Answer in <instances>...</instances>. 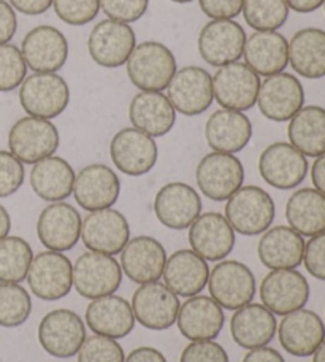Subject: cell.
Masks as SVG:
<instances>
[{
	"label": "cell",
	"instance_id": "17",
	"mask_svg": "<svg viewBox=\"0 0 325 362\" xmlns=\"http://www.w3.org/2000/svg\"><path fill=\"white\" fill-rule=\"evenodd\" d=\"M262 305L273 315L285 316L303 308L309 299V284L295 269L271 270L264 276L259 289Z\"/></svg>",
	"mask_w": 325,
	"mask_h": 362
},
{
	"label": "cell",
	"instance_id": "31",
	"mask_svg": "<svg viewBox=\"0 0 325 362\" xmlns=\"http://www.w3.org/2000/svg\"><path fill=\"white\" fill-rule=\"evenodd\" d=\"M303 237L289 226L266 229L257 243L260 262L270 270L297 269L303 262Z\"/></svg>",
	"mask_w": 325,
	"mask_h": 362
},
{
	"label": "cell",
	"instance_id": "33",
	"mask_svg": "<svg viewBox=\"0 0 325 362\" xmlns=\"http://www.w3.org/2000/svg\"><path fill=\"white\" fill-rule=\"evenodd\" d=\"M210 276L208 261L200 257L192 250H178L167 257L164 274V283L175 294L181 297H192L205 289Z\"/></svg>",
	"mask_w": 325,
	"mask_h": 362
},
{
	"label": "cell",
	"instance_id": "2",
	"mask_svg": "<svg viewBox=\"0 0 325 362\" xmlns=\"http://www.w3.org/2000/svg\"><path fill=\"white\" fill-rule=\"evenodd\" d=\"M276 206L268 192L259 186H242L227 199L225 218L240 235H262L275 221Z\"/></svg>",
	"mask_w": 325,
	"mask_h": 362
},
{
	"label": "cell",
	"instance_id": "21",
	"mask_svg": "<svg viewBox=\"0 0 325 362\" xmlns=\"http://www.w3.org/2000/svg\"><path fill=\"white\" fill-rule=\"evenodd\" d=\"M81 215L73 205L53 202L45 206L37 219V235L45 248L64 253L81 238Z\"/></svg>",
	"mask_w": 325,
	"mask_h": 362
},
{
	"label": "cell",
	"instance_id": "5",
	"mask_svg": "<svg viewBox=\"0 0 325 362\" xmlns=\"http://www.w3.org/2000/svg\"><path fill=\"white\" fill-rule=\"evenodd\" d=\"M71 281L84 299H99L114 294L122 283V269L113 256L86 251L73 264Z\"/></svg>",
	"mask_w": 325,
	"mask_h": 362
},
{
	"label": "cell",
	"instance_id": "1",
	"mask_svg": "<svg viewBox=\"0 0 325 362\" xmlns=\"http://www.w3.org/2000/svg\"><path fill=\"white\" fill-rule=\"evenodd\" d=\"M127 76L145 93H162L177 74V57L167 45L146 40L136 45L126 62Z\"/></svg>",
	"mask_w": 325,
	"mask_h": 362
},
{
	"label": "cell",
	"instance_id": "44",
	"mask_svg": "<svg viewBox=\"0 0 325 362\" xmlns=\"http://www.w3.org/2000/svg\"><path fill=\"white\" fill-rule=\"evenodd\" d=\"M56 16L69 25L93 23L100 11V0H53Z\"/></svg>",
	"mask_w": 325,
	"mask_h": 362
},
{
	"label": "cell",
	"instance_id": "49",
	"mask_svg": "<svg viewBox=\"0 0 325 362\" xmlns=\"http://www.w3.org/2000/svg\"><path fill=\"white\" fill-rule=\"evenodd\" d=\"M244 0H199L200 10L211 19H233L243 10Z\"/></svg>",
	"mask_w": 325,
	"mask_h": 362
},
{
	"label": "cell",
	"instance_id": "51",
	"mask_svg": "<svg viewBox=\"0 0 325 362\" xmlns=\"http://www.w3.org/2000/svg\"><path fill=\"white\" fill-rule=\"evenodd\" d=\"M8 4L23 15L38 16L53 6V0H8Z\"/></svg>",
	"mask_w": 325,
	"mask_h": 362
},
{
	"label": "cell",
	"instance_id": "6",
	"mask_svg": "<svg viewBox=\"0 0 325 362\" xmlns=\"http://www.w3.org/2000/svg\"><path fill=\"white\" fill-rule=\"evenodd\" d=\"M206 286L214 302L225 310L235 312L254 299L256 276L243 262L219 261L210 270Z\"/></svg>",
	"mask_w": 325,
	"mask_h": 362
},
{
	"label": "cell",
	"instance_id": "34",
	"mask_svg": "<svg viewBox=\"0 0 325 362\" xmlns=\"http://www.w3.org/2000/svg\"><path fill=\"white\" fill-rule=\"evenodd\" d=\"M276 329L275 315L262 303L251 302L235 310L230 320L232 339L244 350L266 346L275 337Z\"/></svg>",
	"mask_w": 325,
	"mask_h": 362
},
{
	"label": "cell",
	"instance_id": "57",
	"mask_svg": "<svg viewBox=\"0 0 325 362\" xmlns=\"http://www.w3.org/2000/svg\"><path fill=\"white\" fill-rule=\"evenodd\" d=\"M313 362H325V340L313 354Z\"/></svg>",
	"mask_w": 325,
	"mask_h": 362
},
{
	"label": "cell",
	"instance_id": "46",
	"mask_svg": "<svg viewBox=\"0 0 325 362\" xmlns=\"http://www.w3.org/2000/svg\"><path fill=\"white\" fill-rule=\"evenodd\" d=\"M149 0H100V10L108 19L119 23H135L145 16Z\"/></svg>",
	"mask_w": 325,
	"mask_h": 362
},
{
	"label": "cell",
	"instance_id": "9",
	"mask_svg": "<svg viewBox=\"0 0 325 362\" xmlns=\"http://www.w3.org/2000/svg\"><path fill=\"white\" fill-rule=\"evenodd\" d=\"M135 47L136 35L132 25L113 19L97 23L88 38L90 59L105 69L124 66Z\"/></svg>",
	"mask_w": 325,
	"mask_h": 362
},
{
	"label": "cell",
	"instance_id": "12",
	"mask_svg": "<svg viewBox=\"0 0 325 362\" xmlns=\"http://www.w3.org/2000/svg\"><path fill=\"white\" fill-rule=\"evenodd\" d=\"M259 173L275 189L289 191L300 186L308 173V159L288 141H276L259 158Z\"/></svg>",
	"mask_w": 325,
	"mask_h": 362
},
{
	"label": "cell",
	"instance_id": "8",
	"mask_svg": "<svg viewBox=\"0 0 325 362\" xmlns=\"http://www.w3.org/2000/svg\"><path fill=\"white\" fill-rule=\"evenodd\" d=\"M86 325L69 308H56L38 325V341L45 351L57 359L73 358L86 340Z\"/></svg>",
	"mask_w": 325,
	"mask_h": 362
},
{
	"label": "cell",
	"instance_id": "53",
	"mask_svg": "<svg viewBox=\"0 0 325 362\" xmlns=\"http://www.w3.org/2000/svg\"><path fill=\"white\" fill-rule=\"evenodd\" d=\"M124 362H167L165 356L153 346H140L130 351Z\"/></svg>",
	"mask_w": 325,
	"mask_h": 362
},
{
	"label": "cell",
	"instance_id": "18",
	"mask_svg": "<svg viewBox=\"0 0 325 362\" xmlns=\"http://www.w3.org/2000/svg\"><path fill=\"white\" fill-rule=\"evenodd\" d=\"M257 107L266 119L290 121L305 105V89L300 80L290 74H276L260 83Z\"/></svg>",
	"mask_w": 325,
	"mask_h": 362
},
{
	"label": "cell",
	"instance_id": "10",
	"mask_svg": "<svg viewBox=\"0 0 325 362\" xmlns=\"http://www.w3.org/2000/svg\"><path fill=\"white\" fill-rule=\"evenodd\" d=\"M260 83V76L244 62L227 64L213 76L214 100L223 108L244 113L256 105Z\"/></svg>",
	"mask_w": 325,
	"mask_h": 362
},
{
	"label": "cell",
	"instance_id": "48",
	"mask_svg": "<svg viewBox=\"0 0 325 362\" xmlns=\"http://www.w3.org/2000/svg\"><path fill=\"white\" fill-rule=\"evenodd\" d=\"M303 264L311 276L325 281V232L313 235L305 243Z\"/></svg>",
	"mask_w": 325,
	"mask_h": 362
},
{
	"label": "cell",
	"instance_id": "14",
	"mask_svg": "<svg viewBox=\"0 0 325 362\" xmlns=\"http://www.w3.org/2000/svg\"><path fill=\"white\" fill-rule=\"evenodd\" d=\"M135 321L151 331L170 329L178 318L179 299L165 283H145L132 296Z\"/></svg>",
	"mask_w": 325,
	"mask_h": 362
},
{
	"label": "cell",
	"instance_id": "20",
	"mask_svg": "<svg viewBox=\"0 0 325 362\" xmlns=\"http://www.w3.org/2000/svg\"><path fill=\"white\" fill-rule=\"evenodd\" d=\"M81 240L89 251L119 255L130 240L127 218L113 209L89 211L81 223Z\"/></svg>",
	"mask_w": 325,
	"mask_h": 362
},
{
	"label": "cell",
	"instance_id": "42",
	"mask_svg": "<svg viewBox=\"0 0 325 362\" xmlns=\"http://www.w3.org/2000/svg\"><path fill=\"white\" fill-rule=\"evenodd\" d=\"M25 76L28 66L21 49L11 43L0 45V93H10L19 88Z\"/></svg>",
	"mask_w": 325,
	"mask_h": 362
},
{
	"label": "cell",
	"instance_id": "28",
	"mask_svg": "<svg viewBox=\"0 0 325 362\" xmlns=\"http://www.w3.org/2000/svg\"><path fill=\"white\" fill-rule=\"evenodd\" d=\"M205 139L213 151L240 153L252 139V122L242 112L227 108L216 110L205 124Z\"/></svg>",
	"mask_w": 325,
	"mask_h": 362
},
{
	"label": "cell",
	"instance_id": "23",
	"mask_svg": "<svg viewBox=\"0 0 325 362\" xmlns=\"http://www.w3.org/2000/svg\"><path fill=\"white\" fill-rule=\"evenodd\" d=\"M189 245L205 261H223L235 248V230L224 215L208 211L195 219L189 226Z\"/></svg>",
	"mask_w": 325,
	"mask_h": 362
},
{
	"label": "cell",
	"instance_id": "40",
	"mask_svg": "<svg viewBox=\"0 0 325 362\" xmlns=\"http://www.w3.org/2000/svg\"><path fill=\"white\" fill-rule=\"evenodd\" d=\"M243 16L254 30H278L289 18L285 0H244Z\"/></svg>",
	"mask_w": 325,
	"mask_h": 362
},
{
	"label": "cell",
	"instance_id": "29",
	"mask_svg": "<svg viewBox=\"0 0 325 362\" xmlns=\"http://www.w3.org/2000/svg\"><path fill=\"white\" fill-rule=\"evenodd\" d=\"M243 57L259 76L281 74L289 66V42L276 30H256L246 37Z\"/></svg>",
	"mask_w": 325,
	"mask_h": 362
},
{
	"label": "cell",
	"instance_id": "41",
	"mask_svg": "<svg viewBox=\"0 0 325 362\" xmlns=\"http://www.w3.org/2000/svg\"><path fill=\"white\" fill-rule=\"evenodd\" d=\"M32 299L19 283H0V326L19 327L29 320Z\"/></svg>",
	"mask_w": 325,
	"mask_h": 362
},
{
	"label": "cell",
	"instance_id": "45",
	"mask_svg": "<svg viewBox=\"0 0 325 362\" xmlns=\"http://www.w3.org/2000/svg\"><path fill=\"white\" fill-rule=\"evenodd\" d=\"M24 164L10 151L0 150V199L10 197L24 185Z\"/></svg>",
	"mask_w": 325,
	"mask_h": 362
},
{
	"label": "cell",
	"instance_id": "22",
	"mask_svg": "<svg viewBox=\"0 0 325 362\" xmlns=\"http://www.w3.org/2000/svg\"><path fill=\"white\" fill-rule=\"evenodd\" d=\"M201 197L192 186L173 181L160 187L154 197L158 221L173 230H184L201 215Z\"/></svg>",
	"mask_w": 325,
	"mask_h": 362
},
{
	"label": "cell",
	"instance_id": "50",
	"mask_svg": "<svg viewBox=\"0 0 325 362\" xmlns=\"http://www.w3.org/2000/svg\"><path fill=\"white\" fill-rule=\"evenodd\" d=\"M18 30V18L13 6L0 0V45L10 43V40L15 37Z\"/></svg>",
	"mask_w": 325,
	"mask_h": 362
},
{
	"label": "cell",
	"instance_id": "25",
	"mask_svg": "<svg viewBox=\"0 0 325 362\" xmlns=\"http://www.w3.org/2000/svg\"><path fill=\"white\" fill-rule=\"evenodd\" d=\"M276 331L283 350L295 358L313 356L325 340V325L321 316L307 308L285 315Z\"/></svg>",
	"mask_w": 325,
	"mask_h": 362
},
{
	"label": "cell",
	"instance_id": "58",
	"mask_svg": "<svg viewBox=\"0 0 325 362\" xmlns=\"http://www.w3.org/2000/svg\"><path fill=\"white\" fill-rule=\"evenodd\" d=\"M170 2H175V4H191V2H194V0H170Z\"/></svg>",
	"mask_w": 325,
	"mask_h": 362
},
{
	"label": "cell",
	"instance_id": "37",
	"mask_svg": "<svg viewBox=\"0 0 325 362\" xmlns=\"http://www.w3.org/2000/svg\"><path fill=\"white\" fill-rule=\"evenodd\" d=\"M285 219L302 237L325 232V196L313 187L297 189L285 204Z\"/></svg>",
	"mask_w": 325,
	"mask_h": 362
},
{
	"label": "cell",
	"instance_id": "52",
	"mask_svg": "<svg viewBox=\"0 0 325 362\" xmlns=\"http://www.w3.org/2000/svg\"><path fill=\"white\" fill-rule=\"evenodd\" d=\"M243 362H285V361L283 358V354L276 351L275 348L260 346L246 353Z\"/></svg>",
	"mask_w": 325,
	"mask_h": 362
},
{
	"label": "cell",
	"instance_id": "27",
	"mask_svg": "<svg viewBox=\"0 0 325 362\" xmlns=\"http://www.w3.org/2000/svg\"><path fill=\"white\" fill-rule=\"evenodd\" d=\"M177 325L187 340H214L225 325V313L211 297L197 294L181 303Z\"/></svg>",
	"mask_w": 325,
	"mask_h": 362
},
{
	"label": "cell",
	"instance_id": "30",
	"mask_svg": "<svg viewBox=\"0 0 325 362\" xmlns=\"http://www.w3.org/2000/svg\"><path fill=\"white\" fill-rule=\"evenodd\" d=\"M86 325L97 335L124 339L135 327L132 305L114 294L99 297L90 300L86 308Z\"/></svg>",
	"mask_w": 325,
	"mask_h": 362
},
{
	"label": "cell",
	"instance_id": "7",
	"mask_svg": "<svg viewBox=\"0 0 325 362\" xmlns=\"http://www.w3.org/2000/svg\"><path fill=\"white\" fill-rule=\"evenodd\" d=\"M195 181L205 197L214 202H224L243 186V164L233 154L211 151L197 164Z\"/></svg>",
	"mask_w": 325,
	"mask_h": 362
},
{
	"label": "cell",
	"instance_id": "56",
	"mask_svg": "<svg viewBox=\"0 0 325 362\" xmlns=\"http://www.w3.org/2000/svg\"><path fill=\"white\" fill-rule=\"evenodd\" d=\"M10 229H11L10 213L6 211L4 205H0V240L10 234Z\"/></svg>",
	"mask_w": 325,
	"mask_h": 362
},
{
	"label": "cell",
	"instance_id": "13",
	"mask_svg": "<svg viewBox=\"0 0 325 362\" xmlns=\"http://www.w3.org/2000/svg\"><path fill=\"white\" fill-rule=\"evenodd\" d=\"M73 266L67 256L57 251H43L30 262L25 280L37 299L54 302L64 299L73 288Z\"/></svg>",
	"mask_w": 325,
	"mask_h": 362
},
{
	"label": "cell",
	"instance_id": "32",
	"mask_svg": "<svg viewBox=\"0 0 325 362\" xmlns=\"http://www.w3.org/2000/svg\"><path fill=\"white\" fill-rule=\"evenodd\" d=\"M129 119L138 131L149 137H164L177 122V110L162 93L140 90L129 105Z\"/></svg>",
	"mask_w": 325,
	"mask_h": 362
},
{
	"label": "cell",
	"instance_id": "15",
	"mask_svg": "<svg viewBox=\"0 0 325 362\" xmlns=\"http://www.w3.org/2000/svg\"><path fill=\"white\" fill-rule=\"evenodd\" d=\"M167 99L177 113L199 116L213 105V76L199 66H187L177 70L167 86Z\"/></svg>",
	"mask_w": 325,
	"mask_h": 362
},
{
	"label": "cell",
	"instance_id": "19",
	"mask_svg": "<svg viewBox=\"0 0 325 362\" xmlns=\"http://www.w3.org/2000/svg\"><path fill=\"white\" fill-rule=\"evenodd\" d=\"M21 53L34 74H57L69 59V42L54 25H37L24 35Z\"/></svg>",
	"mask_w": 325,
	"mask_h": 362
},
{
	"label": "cell",
	"instance_id": "36",
	"mask_svg": "<svg viewBox=\"0 0 325 362\" xmlns=\"http://www.w3.org/2000/svg\"><path fill=\"white\" fill-rule=\"evenodd\" d=\"M289 64L297 75L308 80L325 76V30L307 28L289 42Z\"/></svg>",
	"mask_w": 325,
	"mask_h": 362
},
{
	"label": "cell",
	"instance_id": "35",
	"mask_svg": "<svg viewBox=\"0 0 325 362\" xmlns=\"http://www.w3.org/2000/svg\"><path fill=\"white\" fill-rule=\"evenodd\" d=\"M76 173L67 160L59 156H49L32 165L30 186L42 200L64 202L73 194Z\"/></svg>",
	"mask_w": 325,
	"mask_h": 362
},
{
	"label": "cell",
	"instance_id": "47",
	"mask_svg": "<svg viewBox=\"0 0 325 362\" xmlns=\"http://www.w3.org/2000/svg\"><path fill=\"white\" fill-rule=\"evenodd\" d=\"M179 362H230L229 354L214 340L192 341L181 353Z\"/></svg>",
	"mask_w": 325,
	"mask_h": 362
},
{
	"label": "cell",
	"instance_id": "38",
	"mask_svg": "<svg viewBox=\"0 0 325 362\" xmlns=\"http://www.w3.org/2000/svg\"><path fill=\"white\" fill-rule=\"evenodd\" d=\"M288 137L290 145L308 158L325 154V108L303 107L289 121Z\"/></svg>",
	"mask_w": 325,
	"mask_h": 362
},
{
	"label": "cell",
	"instance_id": "39",
	"mask_svg": "<svg viewBox=\"0 0 325 362\" xmlns=\"http://www.w3.org/2000/svg\"><path fill=\"white\" fill-rule=\"evenodd\" d=\"M34 251L23 237L6 235L0 240V283H21L28 276Z\"/></svg>",
	"mask_w": 325,
	"mask_h": 362
},
{
	"label": "cell",
	"instance_id": "43",
	"mask_svg": "<svg viewBox=\"0 0 325 362\" xmlns=\"http://www.w3.org/2000/svg\"><path fill=\"white\" fill-rule=\"evenodd\" d=\"M78 354V362H124L126 354L114 339L103 335H90L83 341Z\"/></svg>",
	"mask_w": 325,
	"mask_h": 362
},
{
	"label": "cell",
	"instance_id": "59",
	"mask_svg": "<svg viewBox=\"0 0 325 362\" xmlns=\"http://www.w3.org/2000/svg\"><path fill=\"white\" fill-rule=\"evenodd\" d=\"M324 6H325V2H324Z\"/></svg>",
	"mask_w": 325,
	"mask_h": 362
},
{
	"label": "cell",
	"instance_id": "54",
	"mask_svg": "<svg viewBox=\"0 0 325 362\" xmlns=\"http://www.w3.org/2000/svg\"><path fill=\"white\" fill-rule=\"evenodd\" d=\"M311 180H313L314 189L325 196V154L316 158L313 167H311Z\"/></svg>",
	"mask_w": 325,
	"mask_h": 362
},
{
	"label": "cell",
	"instance_id": "16",
	"mask_svg": "<svg viewBox=\"0 0 325 362\" xmlns=\"http://www.w3.org/2000/svg\"><path fill=\"white\" fill-rule=\"evenodd\" d=\"M246 32L233 19H211L201 28L197 40L199 53L213 67H224L243 57Z\"/></svg>",
	"mask_w": 325,
	"mask_h": 362
},
{
	"label": "cell",
	"instance_id": "55",
	"mask_svg": "<svg viewBox=\"0 0 325 362\" xmlns=\"http://www.w3.org/2000/svg\"><path fill=\"white\" fill-rule=\"evenodd\" d=\"M325 0H285L290 10L297 13H313L321 8Z\"/></svg>",
	"mask_w": 325,
	"mask_h": 362
},
{
	"label": "cell",
	"instance_id": "3",
	"mask_svg": "<svg viewBox=\"0 0 325 362\" xmlns=\"http://www.w3.org/2000/svg\"><path fill=\"white\" fill-rule=\"evenodd\" d=\"M19 103L28 116L51 121L67 110L70 88L57 74H32L19 86Z\"/></svg>",
	"mask_w": 325,
	"mask_h": 362
},
{
	"label": "cell",
	"instance_id": "24",
	"mask_svg": "<svg viewBox=\"0 0 325 362\" xmlns=\"http://www.w3.org/2000/svg\"><path fill=\"white\" fill-rule=\"evenodd\" d=\"M121 181L116 172L105 164H89L76 173L73 197L81 209L97 211L112 209L118 202Z\"/></svg>",
	"mask_w": 325,
	"mask_h": 362
},
{
	"label": "cell",
	"instance_id": "4",
	"mask_svg": "<svg viewBox=\"0 0 325 362\" xmlns=\"http://www.w3.org/2000/svg\"><path fill=\"white\" fill-rule=\"evenodd\" d=\"M59 145V131L49 119L24 116L8 132L10 153L23 164L34 165L38 160L54 156Z\"/></svg>",
	"mask_w": 325,
	"mask_h": 362
},
{
	"label": "cell",
	"instance_id": "26",
	"mask_svg": "<svg viewBox=\"0 0 325 362\" xmlns=\"http://www.w3.org/2000/svg\"><path fill=\"white\" fill-rule=\"evenodd\" d=\"M119 255L122 274L134 283L159 281L164 274L167 253L164 245L154 237L136 235L130 238Z\"/></svg>",
	"mask_w": 325,
	"mask_h": 362
},
{
	"label": "cell",
	"instance_id": "11",
	"mask_svg": "<svg viewBox=\"0 0 325 362\" xmlns=\"http://www.w3.org/2000/svg\"><path fill=\"white\" fill-rule=\"evenodd\" d=\"M110 158L124 175L143 177L154 169L159 148L148 134L135 127H124L110 141Z\"/></svg>",
	"mask_w": 325,
	"mask_h": 362
}]
</instances>
